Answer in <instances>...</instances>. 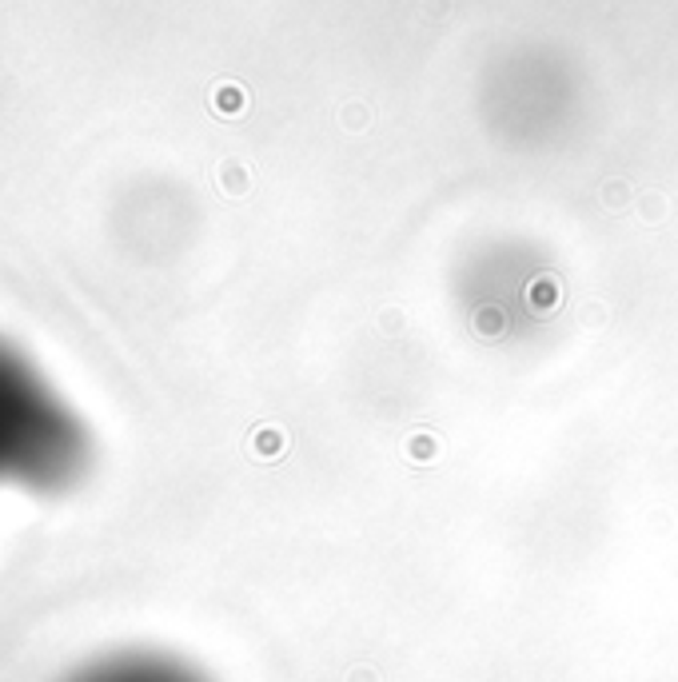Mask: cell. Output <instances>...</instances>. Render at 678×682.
Instances as JSON below:
<instances>
[{
	"mask_svg": "<svg viewBox=\"0 0 678 682\" xmlns=\"http://www.w3.org/2000/svg\"><path fill=\"white\" fill-rule=\"evenodd\" d=\"M88 467V435L52 387L0 344V479L64 491Z\"/></svg>",
	"mask_w": 678,
	"mask_h": 682,
	"instance_id": "1",
	"label": "cell"
},
{
	"mask_svg": "<svg viewBox=\"0 0 678 682\" xmlns=\"http://www.w3.org/2000/svg\"><path fill=\"white\" fill-rule=\"evenodd\" d=\"M64 682H212L204 670L164 650H116L84 663Z\"/></svg>",
	"mask_w": 678,
	"mask_h": 682,
	"instance_id": "2",
	"label": "cell"
}]
</instances>
